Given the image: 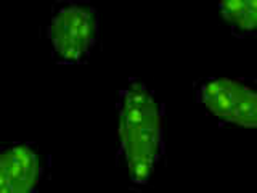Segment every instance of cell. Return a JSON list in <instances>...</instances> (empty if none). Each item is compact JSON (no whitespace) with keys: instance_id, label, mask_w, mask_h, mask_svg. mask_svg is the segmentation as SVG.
I'll list each match as a JSON object with an SVG mask.
<instances>
[{"instance_id":"6da1fadb","label":"cell","mask_w":257,"mask_h":193,"mask_svg":"<svg viewBox=\"0 0 257 193\" xmlns=\"http://www.w3.org/2000/svg\"><path fill=\"white\" fill-rule=\"evenodd\" d=\"M119 155L134 185H145L163 158V107L140 80L120 90L117 103Z\"/></svg>"},{"instance_id":"277c9868","label":"cell","mask_w":257,"mask_h":193,"mask_svg":"<svg viewBox=\"0 0 257 193\" xmlns=\"http://www.w3.org/2000/svg\"><path fill=\"white\" fill-rule=\"evenodd\" d=\"M45 163L32 143H15L0 150V191L31 193L44 179Z\"/></svg>"},{"instance_id":"5b68a950","label":"cell","mask_w":257,"mask_h":193,"mask_svg":"<svg viewBox=\"0 0 257 193\" xmlns=\"http://www.w3.org/2000/svg\"><path fill=\"white\" fill-rule=\"evenodd\" d=\"M219 12L233 34H257V0H219Z\"/></svg>"},{"instance_id":"7a4b0ae2","label":"cell","mask_w":257,"mask_h":193,"mask_svg":"<svg viewBox=\"0 0 257 193\" xmlns=\"http://www.w3.org/2000/svg\"><path fill=\"white\" fill-rule=\"evenodd\" d=\"M47 36L58 63H84L98 42V12L87 2H58L52 10Z\"/></svg>"},{"instance_id":"3957f363","label":"cell","mask_w":257,"mask_h":193,"mask_svg":"<svg viewBox=\"0 0 257 193\" xmlns=\"http://www.w3.org/2000/svg\"><path fill=\"white\" fill-rule=\"evenodd\" d=\"M198 102L222 124L257 129V87L244 79L209 77L196 85Z\"/></svg>"}]
</instances>
